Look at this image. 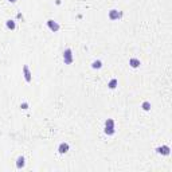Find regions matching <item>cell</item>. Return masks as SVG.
Returning a JSON list of instances; mask_svg holds the SVG:
<instances>
[{
  "instance_id": "obj_1",
  "label": "cell",
  "mask_w": 172,
  "mask_h": 172,
  "mask_svg": "<svg viewBox=\"0 0 172 172\" xmlns=\"http://www.w3.org/2000/svg\"><path fill=\"white\" fill-rule=\"evenodd\" d=\"M105 133L106 134H113L114 133V121L112 118H108L105 122Z\"/></svg>"
},
{
  "instance_id": "obj_2",
  "label": "cell",
  "mask_w": 172,
  "mask_h": 172,
  "mask_svg": "<svg viewBox=\"0 0 172 172\" xmlns=\"http://www.w3.org/2000/svg\"><path fill=\"white\" fill-rule=\"evenodd\" d=\"M63 60L66 64H70L71 62H73V52H71L70 48H66L63 52Z\"/></svg>"
},
{
  "instance_id": "obj_3",
  "label": "cell",
  "mask_w": 172,
  "mask_h": 172,
  "mask_svg": "<svg viewBox=\"0 0 172 172\" xmlns=\"http://www.w3.org/2000/svg\"><path fill=\"white\" fill-rule=\"evenodd\" d=\"M121 15H122V14L118 12L117 10H112V11L109 12V18H110V20H116V19H118V18H121Z\"/></svg>"
},
{
  "instance_id": "obj_4",
  "label": "cell",
  "mask_w": 172,
  "mask_h": 172,
  "mask_svg": "<svg viewBox=\"0 0 172 172\" xmlns=\"http://www.w3.org/2000/svg\"><path fill=\"white\" fill-rule=\"evenodd\" d=\"M47 24H48V27L51 28V30H52L54 32L59 30V24L56 23V22H54V20H48V22H47Z\"/></svg>"
},
{
  "instance_id": "obj_5",
  "label": "cell",
  "mask_w": 172,
  "mask_h": 172,
  "mask_svg": "<svg viewBox=\"0 0 172 172\" xmlns=\"http://www.w3.org/2000/svg\"><path fill=\"white\" fill-rule=\"evenodd\" d=\"M23 71H24V77H26V81L27 82H31V73H30V69H28V66H23Z\"/></svg>"
},
{
  "instance_id": "obj_6",
  "label": "cell",
  "mask_w": 172,
  "mask_h": 172,
  "mask_svg": "<svg viewBox=\"0 0 172 172\" xmlns=\"http://www.w3.org/2000/svg\"><path fill=\"white\" fill-rule=\"evenodd\" d=\"M157 152L159 153H163V155H170V148L167 145L161 146V148H157Z\"/></svg>"
},
{
  "instance_id": "obj_7",
  "label": "cell",
  "mask_w": 172,
  "mask_h": 172,
  "mask_svg": "<svg viewBox=\"0 0 172 172\" xmlns=\"http://www.w3.org/2000/svg\"><path fill=\"white\" fill-rule=\"evenodd\" d=\"M67 150H69V144H66V142H62V144L59 145V152H60V153H66Z\"/></svg>"
},
{
  "instance_id": "obj_8",
  "label": "cell",
  "mask_w": 172,
  "mask_h": 172,
  "mask_svg": "<svg viewBox=\"0 0 172 172\" xmlns=\"http://www.w3.org/2000/svg\"><path fill=\"white\" fill-rule=\"evenodd\" d=\"M129 64H130L132 67H138L140 66V60L136 59V58H132L130 60H129Z\"/></svg>"
},
{
  "instance_id": "obj_9",
  "label": "cell",
  "mask_w": 172,
  "mask_h": 172,
  "mask_svg": "<svg viewBox=\"0 0 172 172\" xmlns=\"http://www.w3.org/2000/svg\"><path fill=\"white\" fill-rule=\"evenodd\" d=\"M101 66H102L101 60H94V62H93V64H92L93 69H101Z\"/></svg>"
},
{
  "instance_id": "obj_10",
  "label": "cell",
  "mask_w": 172,
  "mask_h": 172,
  "mask_svg": "<svg viewBox=\"0 0 172 172\" xmlns=\"http://www.w3.org/2000/svg\"><path fill=\"white\" fill-rule=\"evenodd\" d=\"M24 166V157L22 156V157H19V159H18V168H22Z\"/></svg>"
},
{
  "instance_id": "obj_11",
  "label": "cell",
  "mask_w": 172,
  "mask_h": 172,
  "mask_svg": "<svg viewBox=\"0 0 172 172\" xmlns=\"http://www.w3.org/2000/svg\"><path fill=\"white\" fill-rule=\"evenodd\" d=\"M108 86H109L110 89H114L117 86V80H112V81L109 82V85H108Z\"/></svg>"
},
{
  "instance_id": "obj_12",
  "label": "cell",
  "mask_w": 172,
  "mask_h": 172,
  "mask_svg": "<svg viewBox=\"0 0 172 172\" xmlns=\"http://www.w3.org/2000/svg\"><path fill=\"white\" fill-rule=\"evenodd\" d=\"M7 27L11 28V30H14V28H15V23H14V20H8V22H7Z\"/></svg>"
},
{
  "instance_id": "obj_13",
  "label": "cell",
  "mask_w": 172,
  "mask_h": 172,
  "mask_svg": "<svg viewBox=\"0 0 172 172\" xmlns=\"http://www.w3.org/2000/svg\"><path fill=\"white\" fill-rule=\"evenodd\" d=\"M142 108H144V110H149L150 104H149V102H144V104H142Z\"/></svg>"
},
{
  "instance_id": "obj_14",
  "label": "cell",
  "mask_w": 172,
  "mask_h": 172,
  "mask_svg": "<svg viewBox=\"0 0 172 172\" xmlns=\"http://www.w3.org/2000/svg\"><path fill=\"white\" fill-rule=\"evenodd\" d=\"M27 106H28L27 104H23V105H22V108H23V109H27Z\"/></svg>"
},
{
  "instance_id": "obj_15",
  "label": "cell",
  "mask_w": 172,
  "mask_h": 172,
  "mask_svg": "<svg viewBox=\"0 0 172 172\" xmlns=\"http://www.w3.org/2000/svg\"><path fill=\"white\" fill-rule=\"evenodd\" d=\"M10 2H11V3H15V2H16V0H10Z\"/></svg>"
}]
</instances>
